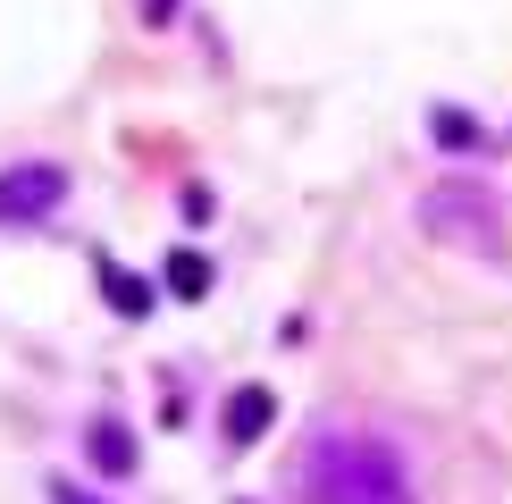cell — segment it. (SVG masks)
I'll return each mask as SVG.
<instances>
[{"mask_svg":"<svg viewBox=\"0 0 512 504\" xmlns=\"http://www.w3.org/2000/svg\"><path fill=\"white\" fill-rule=\"evenodd\" d=\"M303 488H311V504H412V471H403L395 446L336 429L303 454Z\"/></svg>","mask_w":512,"mask_h":504,"instance_id":"cell-1","label":"cell"},{"mask_svg":"<svg viewBox=\"0 0 512 504\" xmlns=\"http://www.w3.org/2000/svg\"><path fill=\"white\" fill-rule=\"evenodd\" d=\"M429 227H471L462 244H487L496 236V210H487L471 185H454V194H429Z\"/></svg>","mask_w":512,"mask_h":504,"instance_id":"cell-3","label":"cell"},{"mask_svg":"<svg viewBox=\"0 0 512 504\" xmlns=\"http://www.w3.org/2000/svg\"><path fill=\"white\" fill-rule=\"evenodd\" d=\"M429 126H437V143H479V126H471V118H462V110H437Z\"/></svg>","mask_w":512,"mask_h":504,"instance_id":"cell-8","label":"cell"},{"mask_svg":"<svg viewBox=\"0 0 512 504\" xmlns=\"http://www.w3.org/2000/svg\"><path fill=\"white\" fill-rule=\"evenodd\" d=\"M51 504H93V496H84L76 479H51Z\"/></svg>","mask_w":512,"mask_h":504,"instance_id":"cell-9","label":"cell"},{"mask_svg":"<svg viewBox=\"0 0 512 504\" xmlns=\"http://www.w3.org/2000/svg\"><path fill=\"white\" fill-rule=\"evenodd\" d=\"M59 202H68V168H51V160L0 168V227H34V219H51Z\"/></svg>","mask_w":512,"mask_h":504,"instance_id":"cell-2","label":"cell"},{"mask_svg":"<svg viewBox=\"0 0 512 504\" xmlns=\"http://www.w3.org/2000/svg\"><path fill=\"white\" fill-rule=\"evenodd\" d=\"M269 420H277V395L269 387H236V395H227V412H219V429H227V446H252Z\"/></svg>","mask_w":512,"mask_h":504,"instance_id":"cell-4","label":"cell"},{"mask_svg":"<svg viewBox=\"0 0 512 504\" xmlns=\"http://www.w3.org/2000/svg\"><path fill=\"white\" fill-rule=\"evenodd\" d=\"M160 278H168V294H177V303H202V294H210V278H219V269H210V252H168V269H160Z\"/></svg>","mask_w":512,"mask_h":504,"instance_id":"cell-5","label":"cell"},{"mask_svg":"<svg viewBox=\"0 0 512 504\" xmlns=\"http://www.w3.org/2000/svg\"><path fill=\"white\" fill-rule=\"evenodd\" d=\"M101 294H110V311H118V320H152V286H143L135 269L101 261Z\"/></svg>","mask_w":512,"mask_h":504,"instance_id":"cell-6","label":"cell"},{"mask_svg":"<svg viewBox=\"0 0 512 504\" xmlns=\"http://www.w3.org/2000/svg\"><path fill=\"white\" fill-rule=\"evenodd\" d=\"M93 462H101L110 479H126V471H135V437H126L118 420H93Z\"/></svg>","mask_w":512,"mask_h":504,"instance_id":"cell-7","label":"cell"}]
</instances>
